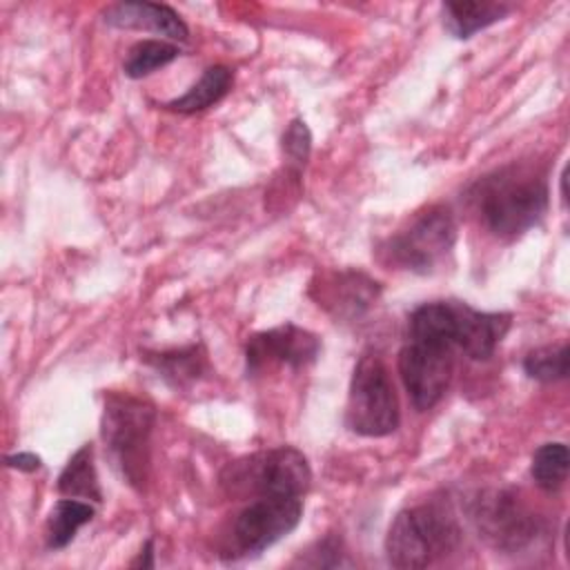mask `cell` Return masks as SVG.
I'll list each match as a JSON object with an SVG mask.
<instances>
[{
  "label": "cell",
  "instance_id": "19",
  "mask_svg": "<svg viewBox=\"0 0 570 570\" xmlns=\"http://www.w3.org/2000/svg\"><path fill=\"white\" fill-rule=\"evenodd\" d=\"M180 56V49L171 42H165V40H140L136 42L129 51H127V58H125V73L129 78H145L149 73H154L156 69L169 65L171 60H176Z\"/></svg>",
  "mask_w": 570,
  "mask_h": 570
},
{
  "label": "cell",
  "instance_id": "10",
  "mask_svg": "<svg viewBox=\"0 0 570 570\" xmlns=\"http://www.w3.org/2000/svg\"><path fill=\"white\" fill-rule=\"evenodd\" d=\"M318 336L294 323L258 332L245 345L247 374H258L276 365H285L292 370L305 367L318 356Z\"/></svg>",
  "mask_w": 570,
  "mask_h": 570
},
{
  "label": "cell",
  "instance_id": "12",
  "mask_svg": "<svg viewBox=\"0 0 570 570\" xmlns=\"http://www.w3.org/2000/svg\"><path fill=\"white\" fill-rule=\"evenodd\" d=\"M510 323L508 312H479L456 303V350L474 361H485L508 334Z\"/></svg>",
  "mask_w": 570,
  "mask_h": 570
},
{
  "label": "cell",
  "instance_id": "9",
  "mask_svg": "<svg viewBox=\"0 0 570 570\" xmlns=\"http://www.w3.org/2000/svg\"><path fill=\"white\" fill-rule=\"evenodd\" d=\"M454 372V350L407 341L399 352V374L416 410L434 407L445 394Z\"/></svg>",
  "mask_w": 570,
  "mask_h": 570
},
{
  "label": "cell",
  "instance_id": "6",
  "mask_svg": "<svg viewBox=\"0 0 570 570\" xmlns=\"http://www.w3.org/2000/svg\"><path fill=\"white\" fill-rule=\"evenodd\" d=\"M345 421L361 436H387L399 428V399L381 356L363 354L358 358L350 381Z\"/></svg>",
  "mask_w": 570,
  "mask_h": 570
},
{
  "label": "cell",
  "instance_id": "20",
  "mask_svg": "<svg viewBox=\"0 0 570 570\" xmlns=\"http://www.w3.org/2000/svg\"><path fill=\"white\" fill-rule=\"evenodd\" d=\"M165 381L171 385H185L187 381H194L203 372L205 354H200V347H187V350H174L163 352L147 358Z\"/></svg>",
  "mask_w": 570,
  "mask_h": 570
},
{
  "label": "cell",
  "instance_id": "24",
  "mask_svg": "<svg viewBox=\"0 0 570 570\" xmlns=\"http://www.w3.org/2000/svg\"><path fill=\"white\" fill-rule=\"evenodd\" d=\"M131 566H142V568H151L154 566V561H151V541L145 543V552H140V557Z\"/></svg>",
  "mask_w": 570,
  "mask_h": 570
},
{
  "label": "cell",
  "instance_id": "15",
  "mask_svg": "<svg viewBox=\"0 0 570 570\" xmlns=\"http://www.w3.org/2000/svg\"><path fill=\"white\" fill-rule=\"evenodd\" d=\"M232 80H234V73L229 67H225V65L207 67L196 85H191L183 96L169 100L165 107L171 111H180V114L203 111V109L216 105L229 91Z\"/></svg>",
  "mask_w": 570,
  "mask_h": 570
},
{
  "label": "cell",
  "instance_id": "7",
  "mask_svg": "<svg viewBox=\"0 0 570 570\" xmlns=\"http://www.w3.org/2000/svg\"><path fill=\"white\" fill-rule=\"evenodd\" d=\"M468 517L479 537L501 552H521L543 530L541 519L510 490H481L468 501Z\"/></svg>",
  "mask_w": 570,
  "mask_h": 570
},
{
  "label": "cell",
  "instance_id": "5",
  "mask_svg": "<svg viewBox=\"0 0 570 570\" xmlns=\"http://www.w3.org/2000/svg\"><path fill=\"white\" fill-rule=\"evenodd\" d=\"M456 225L448 207L430 205L416 212L405 227L394 232L379 249L385 265L428 274L452 252Z\"/></svg>",
  "mask_w": 570,
  "mask_h": 570
},
{
  "label": "cell",
  "instance_id": "2",
  "mask_svg": "<svg viewBox=\"0 0 570 570\" xmlns=\"http://www.w3.org/2000/svg\"><path fill=\"white\" fill-rule=\"evenodd\" d=\"M461 543L454 514L441 503H421L396 514L385 537L387 561L394 568H428Z\"/></svg>",
  "mask_w": 570,
  "mask_h": 570
},
{
  "label": "cell",
  "instance_id": "23",
  "mask_svg": "<svg viewBox=\"0 0 570 570\" xmlns=\"http://www.w3.org/2000/svg\"><path fill=\"white\" fill-rule=\"evenodd\" d=\"M40 456L31 454V452H18V454H11L7 456V465L9 468H16V470H22V472H33L40 468Z\"/></svg>",
  "mask_w": 570,
  "mask_h": 570
},
{
  "label": "cell",
  "instance_id": "21",
  "mask_svg": "<svg viewBox=\"0 0 570 570\" xmlns=\"http://www.w3.org/2000/svg\"><path fill=\"white\" fill-rule=\"evenodd\" d=\"M568 345H546L528 352L523 358V370L530 379L552 383L568 376Z\"/></svg>",
  "mask_w": 570,
  "mask_h": 570
},
{
  "label": "cell",
  "instance_id": "16",
  "mask_svg": "<svg viewBox=\"0 0 570 570\" xmlns=\"http://www.w3.org/2000/svg\"><path fill=\"white\" fill-rule=\"evenodd\" d=\"M94 514H96V510L87 501H78L71 497L60 499L47 519V530H45L47 548L60 550V548L69 546L73 541L76 532L85 523H89L94 519Z\"/></svg>",
  "mask_w": 570,
  "mask_h": 570
},
{
  "label": "cell",
  "instance_id": "13",
  "mask_svg": "<svg viewBox=\"0 0 570 570\" xmlns=\"http://www.w3.org/2000/svg\"><path fill=\"white\" fill-rule=\"evenodd\" d=\"M105 22L118 29H145L171 40H187L183 18L160 2H118L105 11Z\"/></svg>",
  "mask_w": 570,
  "mask_h": 570
},
{
  "label": "cell",
  "instance_id": "14",
  "mask_svg": "<svg viewBox=\"0 0 570 570\" xmlns=\"http://www.w3.org/2000/svg\"><path fill=\"white\" fill-rule=\"evenodd\" d=\"M505 2H445L443 4V24L454 38H470L476 31L503 20L510 13Z\"/></svg>",
  "mask_w": 570,
  "mask_h": 570
},
{
  "label": "cell",
  "instance_id": "17",
  "mask_svg": "<svg viewBox=\"0 0 570 570\" xmlns=\"http://www.w3.org/2000/svg\"><path fill=\"white\" fill-rule=\"evenodd\" d=\"M58 490L65 497L71 499H91L102 501L98 474L94 468V448L91 443H85L65 465V470L58 476Z\"/></svg>",
  "mask_w": 570,
  "mask_h": 570
},
{
  "label": "cell",
  "instance_id": "8",
  "mask_svg": "<svg viewBox=\"0 0 570 570\" xmlns=\"http://www.w3.org/2000/svg\"><path fill=\"white\" fill-rule=\"evenodd\" d=\"M303 514L301 497H256L234 521L232 537L240 554L263 552L289 534Z\"/></svg>",
  "mask_w": 570,
  "mask_h": 570
},
{
  "label": "cell",
  "instance_id": "1",
  "mask_svg": "<svg viewBox=\"0 0 570 570\" xmlns=\"http://www.w3.org/2000/svg\"><path fill=\"white\" fill-rule=\"evenodd\" d=\"M470 203L494 236L512 240L543 218L548 183L534 165L512 163L479 178L470 189Z\"/></svg>",
  "mask_w": 570,
  "mask_h": 570
},
{
  "label": "cell",
  "instance_id": "11",
  "mask_svg": "<svg viewBox=\"0 0 570 570\" xmlns=\"http://www.w3.org/2000/svg\"><path fill=\"white\" fill-rule=\"evenodd\" d=\"M379 283L363 272H330L312 285L318 307L327 309L334 318H361L379 296Z\"/></svg>",
  "mask_w": 570,
  "mask_h": 570
},
{
  "label": "cell",
  "instance_id": "4",
  "mask_svg": "<svg viewBox=\"0 0 570 570\" xmlns=\"http://www.w3.org/2000/svg\"><path fill=\"white\" fill-rule=\"evenodd\" d=\"M309 481L307 459L289 445L243 456L220 474V483L232 497H303Z\"/></svg>",
  "mask_w": 570,
  "mask_h": 570
},
{
  "label": "cell",
  "instance_id": "18",
  "mask_svg": "<svg viewBox=\"0 0 570 570\" xmlns=\"http://www.w3.org/2000/svg\"><path fill=\"white\" fill-rule=\"evenodd\" d=\"M570 468V452L566 443H543L534 454H532V479L534 483L546 490V492H557Z\"/></svg>",
  "mask_w": 570,
  "mask_h": 570
},
{
  "label": "cell",
  "instance_id": "22",
  "mask_svg": "<svg viewBox=\"0 0 570 570\" xmlns=\"http://www.w3.org/2000/svg\"><path fill=\"white\" fill-rule=\"evenodd\" d=\"M309 147H312V136L307 125L303 120H292L287 131L283 134V149L287 158L301 167L309 156Z\"/></svg>",
  "mask_w": 570,
  "mask_h": 570
},
{
  "label": "cell",
  "instance_id": "3",
  "mask_svg": "<svg viewBox=\"0 0 570 570\" xmlns=\"http://www.w3.org/2000/svg\"><path fill=\"white\" fill-rule=\"evenodd\" d=\"M156 410L145 399L111 392L105 399L100 434L129 485L142 488L149 465V436Z\"/></svg>",
  "mask_w": 570,
  "mask_h": 570
}]
</instances>
